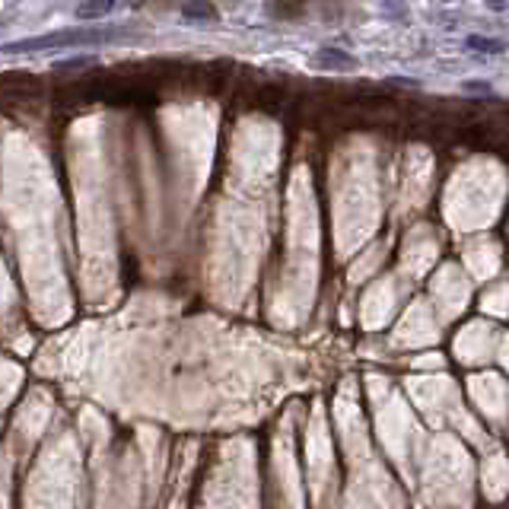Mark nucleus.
I'll use <instances>...</instances> for the list:
<instances>
[{"instance_id":"obj_1","label":"nucleus","mask_w":509,"mask_h":509,"mask_svg":"<svg viewBox=\"0 0 509 509\" xmlns=\"http://www.w3.org/2000/svg\"><path fill=\"white\" fill-rule=\"evenodd\" d=\"M105 32L93 29V32H80V29H64V32H48L39 35V39H22L13 45H0V51L7 55H22V51H45V48H70V45H93V41H102Z\"/></svg>"},{"instance_id":"obj_2","label":"nucleus","mask_w":509,"mask_h":509,"mask_svg":"<svg viewBox=\"0 0 509 509\" xmlns=\"http://www.w3.org/2000/svg\"><path fill=\"white\" fill-rule=\"evenodd\" d=\"M39 93H41V80L32 74L13 70V74L0 76V105L20 109V105H29L32 99H39Z\"/></svg>"},{"instance_id":"obj_3","label":"nucleus","mask_w":509,"mask_h":509,"mask_svg":"<svg viewBox=\"0 0 509 509\" xmlns=\"http://www.w3.org/2000/svg\"><path fill=\"white\" fill-rule=\"evenodd\" d=\"M283 99H287L283 86H277V83H262V86L254 90V96H252V105L254 109H262V111H268V115H277V111L283 109Z\"/></svg>"},{"instance_id":"obj_4","label":"nucleus","mask_w":509,"mask_h":509,"mask_svg":"<svg viewBox=\"0 0 509 509\" xmlns=\"http://www.w3.org/2000/svg\"><path fill=\"white\" fill-rule=\"evenodd\" d=\"M315 64H318V67H328V70H353V67H357V61H353L351 55H344V51H334V48L318 51Z\"/></svg>"},{"instance_id":"obj_5","label":"nucleus","mask_w":509,"mask_h":509,"mask_svg":"<svg viewBox=\"0 0 509 509\" xmlns=\"http://www.w3.org/2000/svg\"><path fill=\"white\" fill-rule=\"evenodd\" d=\"M111 7H115V0H86L76 7V16L80 20H102V16L111 13Z\"/></svg>"},{"instance_id":"obj_6","label":"nucleus","mask_w":509,"mask_h":509,"mask_svg":"<svg viewBox=\"0 0 509 509\" xmlns=\"http://www.w3.org/2000/svg\"><path fill=\"white\" fill-rule=\"evenodd\" d=\"M182 13H185V20H217V7L210 0H188Z\"/></svg>"},{"instance_id":"obj_7","label":"nucleus","mask_w":509,"mask_h":509,"mask_svg":"<svg viewBox=\"0 0 509 509\" xmlns=\"http://www.w3.org/2000/svg\"><path fill=\"white\" fill-rule=\"evenodd\" d=\"M468 48H477V51H490V55H496V51H503V45H500V41L481 39V35H471V39H468Z\"/></svg>"}]
</instances>
